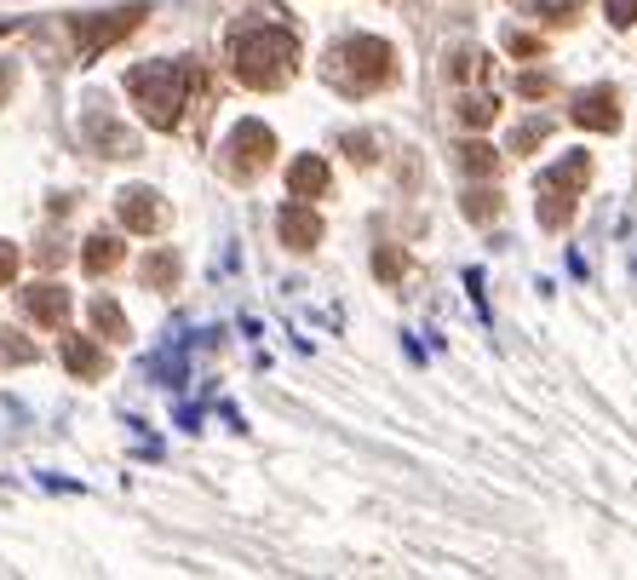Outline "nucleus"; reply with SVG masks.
<instances>
[{
  "label": "nucleus",
  "instance_id": "16",
  "mask_svg": "<svg viewBox=\"0 0 637 580\" xmlns=\"http://www.w3.org/2000/svg\"><path fill=\"white\" fill-rule=\"evenodd\" d=\"M144 282H150V288H173V282H178V253H167V248L150 253V259H144Z\"/></svg>",
  "mask_w": 637,
  "mask_h": 580
},
{
  "label": "nucleus",
  "instance_id": "4",
  "mask_svg": "<svg viewBox=\"0 0 637 580\" xmlns=\"http://www.w3.org/2000/svg\"><path fill=\"white\" fill-rule=\"evenodd\" d=\"M586 178H591V162H586V150H574L569 155V167H557L540 178V225L557 230L563 218L574 213V196L586 190Z\"/></svg>",
  "mask_w": 637,
  "mask_h": 580
},
{
  "label": "nucleus",
  "instance_id": "2",
  "mask_svg": "<svg viewBox=\"0 0 637 580\" xmlns=\"http://www.w3.org/2000/svg\"><path fill=\"white\" fill-rule=\"evenodd\" d=\"M202 81L190 64H178V58H155V64H138L127 75V92L138 98V110H144L150 127H178V115H184L190 104V87Z\"/></svg>",
  "mask_w": 637,
  "mask_h": 580
},
{
  "label": "nucleus",
  "instance_id": "25",
  "mask_svg": "<svg viewBox=\"0 0 637 580\" xmlns=\"http://www.w3.org/2000/svg\"><path fill=\"white\" fill-rule=\"evenodd\" d=\"M0 351H7V356H12V363H29V356H35V351L24 345V339H7V345H0Z\"/></svg>",
  "mask_w": 637,
  "mask_h": 580
},
{
  "label": "nucleus",
  "instance_id": "12",
  "mask_svg": "<svg viewBox=\"0 0 637 580\" xmlns=\"http://www.w3.org/2000/svg\"><path fill=\"white\" fill-rule=\"evenodd\" d=\"M288 190L298 196V202L322 196V190H328V162H322V155H298V162L288 167Z\"/></svg>",
  "mask_w": 637,
  "mask_h": 580
},
{
  "label": "nucleus",
  "instance_id": "19",
  "mask_svg": "<svg viewBox=\"0 0 637 580\" xmlns=\"http://www.w3.org/2000/svg\"><path fill=\"white\" fill-rule=\"evenodd\" d=\"M603 12H609L614 29H632L637 24V0H603Z\"/></svg>",
  "mask_w": 637,
  "mask_h": 580
},
{
  "label": "nucleus",
  "instance_id": "23",
  "mask_svg": "<svg viewBox=\"0 0 637 580\" xmlns=\"http://www.w3.org/2000/svg\"><path fill=\"white\" fill-rule=\"evenodd\" d=\"M373 265H380V276H385V282H396V276H403V253H380V259H373Z\"/></svg>",
  "mask_w": 637,
  "mask_h": 580
},
{
  "label": "nucleus",
  "instance_id": "14",
  "mask_svg": "<svg viewBox=\"0 0 637 580\" xmlns=\"http://www.w3.org/2000/svg\"><path fill=\"white\" fill-rule=\"evenodd\" d=\"M122 242H115V236H92V242H87V270L92 276H104V270H115V265H122Z\"/></svg>",
  "mask_w": 637,
  "mask_h": 580
},
{
  "label": "nucleus",
  "instance_id": "20",
  "mask_svg": "<svg viewBox=\"0 0 637 580\" xmlns=\"http://www.w3.org/2000/svg\"><path fill=\"white\" fill-rule=\"evenodd\" d=\"M466 167L471 173H494V167H500V155H494L488 144H466Z\"/></svg>",
  "mask_w": 637,
  "mask_h": 580
},
{
  "label": "nucleus",
  "instance_id": "17",
  "mask_svg": "<svg viewBox=\"0 0 637 580\" xmlns=\"http://www.w3.org/2000/svg\"><path fill=\"white\" fill-rule=\"evenodd\" d=\"M546 133H551V122H523V127H517V133H511V150H517V155H523V150H534V144H540V138H546Z\"/></svg>",
  "mask_w": 637,
  "mask_h": 580
},
{
  "label": "nucleus",
  "instance_id": "9",
  "mask_svg": "<svg viewBox=\"0 0 637 580\" xmlns=\"http://www.w3.org/2000/svg\"><path fill=\"white\" fill-rule=\"evenodd\" d=\"M81 133H87V138H92V144L104 150V155H138V138H132V133H127L122 122H115L110 110H87Z\"/></svg>",
  "mask_w": 637,
  "mask_h": 580
},
{
  "label": "nucleus",
  "instance_id": "24",
  "mask_svg": "<svg viewBox=\"0 0 637 580\" xmlns=\"http://www.w3.org/2000/svg\"><path fill=\"white\" fill-rule=\"evenodd\" d=\"M517 87H523L528 98H546V92H551V81H546V75H523V81H517Z\"/></svg>",
  "mask_w": 637,
  "mask_h": 580
},
{
  "label": "nucleus",
  "instance_id": "6",
  "mask_svg": "<svg viewBox=\"0 0 637 580\" xmlns=\"http://www.w3.org/2000/svg\"><path fill=\"white\" fill-rule=\"evenodd\" d=\"M144 24V7H122L110 17H75V41H81V58H98L104 47H115L122 35H132Z\"/></svg>",
  "mask_w": 637,
  "mask_h": 580
},
{
  "label": "nucleus",
  "instance_id": "1",
  "mask_svg": "<svg viewBox=\"0 0 637 580\" xmlns=\"http://www.w3.org/2000/svg\"><path fill=\"white\" fill-rule=\"evenodd\" d=\"M230 58H235V75H242V87L253 92H276V87H288V75L298 64V41H293V29L282 24H242L235 29V41H230Z\"/></svg>",
  "mask_w": 637,
  "mask_h": 580
},
{
  "label": "nucleus",
  "instance_id": "8",
  "mask_svg": "<svg viewBox=\"0 0 637 580\" xmlns=\"http://www.w3.org/2000/svg\"><path fill=\"white\" fill-rule=\"evenodd\" d=\"M569 115H574L581 127H591V133H614V127H621V98H614L609 87H591V92L574 98Z\"/></svg>",
  "mask_w": 637,
  "mask_h": 580
},
{
  "label": "nucleus",
  "instance_id": "13",
  "mask_svg": "<svg viewBox=\"0 0 637 580\" xmlns=\"http://www.w3.org/2000/svg\"><path fill=\"white\" fill-rule=\"evenodd\" d=\"M64 363H69V374L98 379V374H104V351H98L92 339H64Z\"/></svg>",
  "mask_w": 637,
  "mask_h": 580
},
{
  "label": "nucleus",
  "instance_id": "26",
  "mask_svg": "<svg viewBox=\"0 0 637 580\" xmlns=\"http://www.w3.org/2000/svg\"><path fill=\"white\" fill-rule=\"evenodd\" d=\"M12 92V64H0V98Z\"/></svg>",
  "mask_w": 637,
  "mask_h": 580
},
{
  "label": "nucleus",
  "instance_id": "7",
  "mask_svg": "<svg viewBox=\"0 0 637 580\" xmlns=\"http://www.w3.org/2000/svg\"><path fill=\"white\" fill-rule=\"evenodd\" d=\"M115 213H122V225H127V230H138V236H155V230L167 225V207L155 202V190H122Z\"/></svg>",
  "mask_w": 637,
  "mask_h": 580
},
{
  "label": "nucleus",
  "instance_id": "5",
  "mask_svg": "<svg viewBox=\"0 0 637 580\" xmlns=\"http://www.w3.org/2000/svg\"><path fill=\"white\" fill-rule=\"evenodd\" d=\"M270 155H276L270 127H265V122H242V127L230 133V144H225V173L247 185V178H258V173L270 167Z\"/></svg>",
  "mask_w": 637,
  "mask_h": 580
},
{
  "label": "nucleus",
  "instance_id": "11",
  "mask_svg": "<svg viewBox=\"0 0 637 580\" xmlns=\"http://www.w3.org/2000/svg\"><path fill=\"white\" fill-rule=\"evenodd\" d=\"M282 242L298 248V253L316 248V242H322V218H316L305 202H288V207H282Z\"/></svg>",
  "mask_w": 637,
  "mask_h": 580
},
{
  "label": "nucleus",
  "instance_id": "3",
  "mask_svg": "<svg viewBox=\"0 0 637 580\" xmlns=\"http://www.w3.org/2000/svg\"><path fill=\"white\" fill-rule=\"evenodd\" d=\"M391 47L380 41V35H345L340 47L328 52V64H322V75H328V87H340L345 98H368V92H380L385 81H391Z\"/></svg>",
  "mask_w": 637,
  "mask_h": 580
},
{
  "label": "nucleus",
  "instance_id": "22",
  "mask_svg": "<svg viewBox=\"0 0 637 580\" xmlns=\"http://www.w3.org/2000/svg\"><path fill=\"white\" fill-rule=\"evenodd\" d=\"M12 276H17V248H12V242H0V288H7Z\"/></svg>",
  "mask_w": 637,
  "mask_h": 580
},
{
  "label": "nucleus",
  "instance_id": "21",
  "mask_svg": "<svg viewBox=\"0 0 637 580\" xmlns=\"http://www.w3.org/2000/svg\"><path fill=\"white\" fill-rule=\"evenodd\" d=\"M345 150H351V162H373V138H368V133H351Z\"/></svg>",
  "mask_w": 637,
  "mask_h": 580
},
{
  "label": "nucleus",
  "instance_id": "10",
  "mask_svg": "<svg viewBox=\"0 0 637 580\" xmlns=\"http://www.w3.org/2000/svg\"><path fill=\"white\" fill-rule=\"evenodd\" d=\"M24 311H29L41 328H64V316H69V288L35 282V288H24Z\"/></svg>",
  "mask_w": 637,
  "mask_h": 580
},
{
  "label": "nucleus",
  "instance_id": "18",
  "mask_svg": "<svg viewBox=\"0 0 637 580\" xmlns=\"http://www.w3.org/2000/svg\"><path fill=\"white\" fill-rule=\"evenodd\" d=\"M500 207H506V202H500L494 190H471V196H466V213H471V218H494Z\"/></svg>",
  "mask_w": 637,
  "mask_h": 580
},
{
  "label": "nucleus",
  "instance_id": "15",
  "mask_svg": "<svg viewBox=\"0 0 637 580\" xmlns=\"http://www.w3.org/2000/svg\"><path fill=\"white\" fill-rule=\"evenodd\" d=\"M92 328L104 333V339H127V316L115 299H92Z\"/></svg>",
  "mask_w": 637,
  "mask_h": 580
}]
</instances>
